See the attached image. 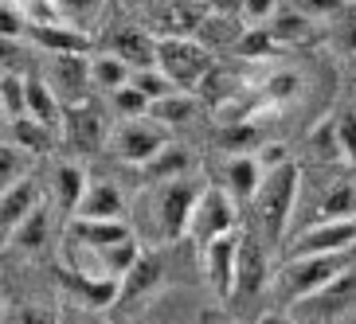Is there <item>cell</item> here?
<instances>
[{
    "mask_svg": "<svg viewBox=\"0 0 356 324\" xmlns=\"http://www.w3.org/2000/svg\"><path fill=\"white\" fill-rule=\"evenodd\" d=\"M200 188H204V180H196V176H177V180H161V184H145V191L137 199L141 223L134 227V235L141 242H149V246L180 242Z\"/></svg>",
    "mask_w": 356,
    "mask_h": 324,
    "instance_id": "1",
    "label": "cell"
},
{
    "mask_svg": "<svg viewBox=\"0 0 356 324\" xmlns=\"http://www.w3.org/2000/svg\"><path fill=\"white\" fill-rule=\"evenodd\" d=\"M298 196H302V164L286 160V164L262 172V184L251 199L254 211V235L266 242V250H278L290 235L293 211H298Z\"/></svg>",
    "mask_w": 356,
    "mask_h": 324,
    "instance_id": "2",
    "label": "cell"
},
{
    "mask_svg": "<svg viewBox=\"0 0 356 324\" xmlns=\"http://www.w3.org/2000/svg\"><path fill=\"white\" fill-rule=\"evenodd\" d=\"M356 266V246L353 250H337V254H293V258H282L270 273V293L274 301L290 309L293 301L309 297L314 289H321L325 282H333L341 270Z\"/></svg>",
    "mask_w": 356,
    "mask_h": 324,
    "instance_id": "3",
    "label": "cell"
},
{
    "mask_svg": "<svg viewBox=\"0 0 356 324\" xmlns=\"http://www.w3.org/2000/svg\"><path fill=\"white\" fill-rule=\"evenodd\" d=\"M153 67L177 90H200V86L208 83V74L216 71V55L196 35H157V59H153Z\"/></svg>",
    "mask_w": 356,
    "mask_h": 324,
    "instance_id": "4",
    "label": "cell"
},
{
    "mask_svg": "<svg viewBox=\"0 0 356 324\" xmlns=\"http://www.w3.org/2000/svg\"><path fill=\"white\" fill-rule=\"evenodd\" d=\"M356 309V266L341 270L333 282H325L321 289H314L309 297L293 301L286 313L298 324H341Z\"/></svg>",
    "mask_w": 356,
    "mask_h": 324,
    "instance_id": "5",
    "label": "cell"
},
{
    "mask_svg": "<svg viewBox=\"0 0 356 324\" xmlns=\"http://www.w3.org/2000/svg\"><path fill=\"white\" fill-rule=\"evenodd\" d=\"M239 227V203L227 196L223 188L216 184H204L192 203V215H188V227H184V239L192 246H204V242L220 239V235H231V230Z\"/></svg>",
    "mask_w": 356,
    "mask_h": 324,
    "instance_id": "6",
    "label": "cell"
},
{
    "mask_svg": "<svg viewBox=\"0 0 356 324\" xmlns=\"http://www.w3.org/2000/svg\"><path fill=\"white\" fill-rule=\"evenodd\" d=\"M165 145H168V129H161L153 117H122V121L110 129V137H106L110 157H118L129 168L149 164Z\"/></svg>",
    "mask_w": 356,
    "mask_h": 324,
    "instance_id": "7",
    "label": "cell"
},
{
    "mask_svg": "<svg viewBox=\"0 0 356 324\" xmlns=\"http://www.w3.org/2000/svg\"><path fill=\"white\" fill-rule=\"evenodd\" d=\"M165 278H168V266H165L161 246H141V254L134 258V266L118 278L114 309H141L145 301H153V297L165 289Z\"/></svg>",
    "mask_w": 356,
    "mask_h": 324,
    "instance_id": "8",
    "label": "cell"
},
{
    "mask_svg": "<svg viewBox=\"0 0 356 324\" xmlns=\"http://www.w3.org/2000/svg\"><path fill=\"white\" fill-rule=\"evenodd\" d=\"M270 250L266 242L254 235V227H239V254H235V285H231V301H251L270 289ZM227 301V305H231Z\"/></svg>",
    "mask_w": 356,
    "mask_h": 324,
    "instance_id": "9",
    "label": "cell"
},
{
    "mask_svg": "<svg viewBox=\"0 0 356 324\" xmlns=\"http://www.w3.org/2000/svg\"><path fill=\"white\" fill-rule=\"evenodd\" d=\"M356 246V219H317L293 235V242L282 246V258L293 254H337Z\"/></svg>",
    "mask_w": 356,
    "mask_h": 324,
    "instance_id": "10",
    "label": "cell"
},
{
    "mask_svg": "<svg viewBox=\"0 0 356 324\" xmlns=\"http://www.w3.org/2000/svg\"><path fill=\"white\" fill-rule=\"evenodd\" d=\"M43 83L55 90L63 105H79L90 98V71H86V55H47L43 63Z\"/></svg>",
    "mask_w": 356,
    "mask_h": 324,
    "instance_id": "11",
    "label": "cell"
},
{
    "mask_svg": "<svg viewBox=\"0 0 356 324\" xmlns=\"http://www.w3.org/2000/svg\"><path fill=\"white\" fill-rule=\"evenodd\" d=\"M106 137H110V126H106V117L90 105V98L79 105H63L59 141H67L79 153H98V148H106Z\"/></svg>",
    "mask_w": 356,
    "mask_h": 324,
    "instance_id": "12",
    "label": "cell"
},
{
    "mask_svg": "<svg viewBox=\"0 0 356 324\" xmlns=\"http://www.w3.org/2000/svg\"><path fill=\"white\" fill-rule=\"evenodd\" d=\"M235 254H239V227L231 235H220L200 246V262H204V278H208L216 301H231V285H235Z\"/></svg>",
    "mask_w": 356,
    "mask_h": 324,
    "instance_id": "13",
    "label": "cell"
},
{
    "mask_svg": "<svg viewBox=\"0 0 356 324\" xmlns=\"http://www.w3.org/2000/svg\"><path fill=\"white\" fill-rule=\"evenodd\" d=\"M59 285H63V305H74V309L106 313L118 301V278H95V273L59 270Z\"/></svg>",
    "mask_w": 356,
    "mask_h": 324,
    "instance_id": "14",
    "label": "cell"
},
{
    "mask_svg": "<svg viewBox=\"0 0 356 324\" xmlns=\"http://www.w3.org/2000/svg\"><path fill=\"white\" fill-rule=\"evenodd\" d=\"M24 40L32 43V51H40V55H90V51H95L90 32L74 28V24H63V20L28 24Z\"/></svg>",
    "mask_w": 356,
    "mask_h": 324,
    "instance_id": "15",
    "label": "cell"
},
{
    "mask_svg": "<svg viewBox=\"0 0 356 324\" xmlns=\"http://www.w3.org/2000/svg\"><path fill=\"white\" fill-rule=\"evenodd\" d=\"M71 215H79V219H126V215H129V199L122 196L118 184L90 176Z\"/></svg>",
    "mask_w": 356,
    "mask_h": 324,
    "instance_id": "16",
    "label": "cell"
},
{
    "mask_svg": "<svg viewBox=\"0 0 356 324\" xmlns=\"http://www.w3.org/2000/svg\"><path fill=\"white\" fill-rule=\"evenodd\" d=\"M51 230H55L51 207L40 199V203H35V207L28 211L20 223H16V227H12L4 239H8V246H12L16 254H28V258H35V254H43L47 246H51Z\"/></svg>",
    "mask_w": 356,
    "mask_h": 324,
    "instance_id": "17",
    "label": "cell"
},
{
    "mask_svg": "<svg viewBox=\"0 0 356 324\" xmlns=\"http://www.w3.org/2000/svg\"><path fill=\"white\" fill-rule=\"evenodd\" d=\"M259 184H262V168H259V160H254V153H231L227 164H223V184L220 188L227 191L239 207H251Z\"/></svg>",
    "mask_w": 356,
    "mask_h": 324,
    "instance_id": "18",
    "label": "cell"
},
{
    "mask_svg": "<svg viewBox=\"0 0 356 324\" xmlns=\"http://www.w3.org/2000/svg\"><path fill=\"white\" fill-rule=\"evenodd\" d=\"M40 199H43V188H40V176H35V172H28V176H20L12 188H4L0 191V230L8 235Z\"/></svg>",
    "mask_w": 356,
    "mask_h": 324,
    "instance_id": "19",
    "label": "cell"
},
{
    "mask_svg": "<svg viewBox=\"0 0 356 324\" xmlns=\"http://www.w3.org/2000/svg\"><path fill=\"white\" fill-rule=\"evenodd\" d=\"M12 141L16 148H24L32 160H40V157H51L55 153V141H59V129H51V126H43V121H35V117H12L8 121V133H4Z\"/></svg>",
    "mask_w": 356,
    "mask_h": 324,
    "instance_id": "20",
    "label": "cell"
},
{
    "mask_svg": "<svg viewBox=\"0 0 356 324\" xmlns=\"http://www.w3.org/2000/svg\"><path fill=\"white\" fill-rule=\"evenodd\" d=\"M24 114L51 129H59V121H63V102L55 98L51 86L43 83V74H28L24 78Z\"/></svg>",
    "mask_w": 356,
    "mask_h": 324,
    "instance_id": "21",
    "label": "cell"
},
{
    "mask_svg": "<svg viewBox=\"0 0 356 324\" xmlns=\"http://www.w3.org/2000/svg\"><path fill=\"white\" fill-rule=\"evenodd\" d=\"M192 168H196V157H192V148L177 145V141H168L161 148L157 157L141 164L137 172L145 176V184H161V180H177V176H192Z\"/></svg>",
    "mask_w": 356,
    "mask_h": 324,
    "instance_id": "22",
    "label": "cell"
},
{
    "mask_svg": "<svg viewBox=\"0 0 356 324\" xmlns=\"http://www.w3.org/2000/svg\"><path fill=\"white\" fill-rule=\"evenodd\" d=\"M196 110H200L196 90H172V94H165V98H153L145 117H153L161 129H177V126H184V121H192Z\"/></svg>",
    "mask_w": 356,
    "mask_h": 324,
    "instance_id": "23",
    "label": "cell"
},
{
    "mask_svg": "<svg viewBox=\"0 0 356 324\" xmlns=\"http://www.w3.org/2000/svg\"><path fill=\"white\" fill-rule=\"evenodd\" d=\"M110 51H114L129 71H141V67H153V59H157V35L141 32V28H126V32L114 35Z\"/></svg>",
    "mask_w": 356,
    "mask_h": 324,
    "instance_id": "24",
    "label": "cell"
},
{
    "mask_svg": "<svg viewBox=\"0 0 356 324\" xmlns=\"http://www.w3.org/2000/svg\"><path fill=\"white\" fill-rule=\"evenodd\" d=\"M262 28L274 35V43H278V47H290V43H305V40H309V35H314V28H317V20H309V16H305V12H298L293 4H282V8L274 12Z\"/></svg>",
    "mask_w": 356,
    "mask_h": 324,
    "instance_id": "25",
    "label": "cell"
},
{
    "mask_svg": "<svg viewBox=\"0 0 356 324\" xmlns=\"http://www.w3.org/2000/svg\"><path fill=\"white\" fill-rule=\"evenodd\" d=\"M86 71H90V90H102V94L129 83V67L114 51H90L86 55Z\"/></svg>",
    "mask_w": 356,
    "mask_h": 324,
    "instance_id": "26",
    "label": "cell"
},
{
    "mask_svg": "<svg viewBox=\"0 0 356 324\" xmlns=\"http://www.w3.org/2000/svg\"><path fill=\"white\" fill-rule=\"evenodd\" d=\"M317 219H356V184L353 180H337L333 188L317 199Z\"/></svg>",
    "mask_w": 356,
    "mask_h": 324,
    "instance_id": "27",
    "label": "cell"
},
{
    "mask_svg": "<svg viewBox=\"0 0 356 324\" xmlns=\"http://www.w3.org/2000/svg\"><path fill=\"white\" fill-rule=\"evenodd\" d=\"M86 168L74 164V160H63V164L55 168V203L63 207V215H71L74 203H79V196H83L86 188Z\"/></svg>",
    "mask_w": 356,
    "mask_h": 324,
    "instance_id": "28",
    "label": "cell"
},
{
    "mask_svg": "<svg viewBox=\"0 0 356 324\" xmlns=\"http://www.w3.org/2000/svg\"><path fill=\"white\" fill-rule=\"evenodd\" d=\"M55 16L63 24H74V28H83V32H90L98 20H102V8L106 0H51Z\"/></svg>",
    "mask_w": 356,
    "mask_h": 324,
    "instance_id": "29",
    "label": "cell"
},
{
    "mask_svg": "<svg viewBox=\"0 0 356 324\" xmlns=\"http://www.w3.org/2000/svg\"><path fill=\"white\" fill-rule=\"evenodd\" d=\"M220 145L227 148V157L231 153H254V148L262 145V133L251 117H247V121H227V126L220 129Z\"/></svg>",
    "mask_w": 356,
    "mask_h": 324,
    "instance_id": "30",
    "label": "cell"
},
{
    "mask_svg": "<svg viewBox=\"0 0 356 324\" xmlns=\"http://www.w3.org/2000/svg\"><path fill=\"white\" fill-rule=\"evenodd\" d=\"M32 172V157L24 153V148H16L8 141V137H0V191L12 188L20 176H28Z\"/></svg>",
    "mask_w": 356,
    "mask_h": 324,
    "instance_id": "31",
    "label": "cell"
},
{
    "mask_svg": "<svg viewBox=\"0 0 356 324\" xmlns=\"http://www.w3.org/2000/svg\"><path fill=\"white\" fill-rule=\"evenodd\" d=\"M305 148H309V157H314V160H321V164H333V160H341L333 117H325V121H317V126L309 129V137H305Z\"/></svg>",
    "mask_w": 356,
    "mask_h": 324,
    "instance_id": "32",
    "label": "cell"
},
{
    "mask_svg": "<svg viewBox=\"0 0 356 324\" xmlns=\"http://www.w3.org/2000/svg\"><path fill=\"white\" fill-rule=\"evenodd\" d=\"M28 55H32L28 40L0 35V74H28Z\"/></svg>",
    "mask_w": 356,
    "mask_h": 324,
    "instance_id": "33",
    "label": "cell"
},
{
    "mask_svg": "<svg viewBox=\"0 0 356 324\" xmlns=\"http://www.w3.org/2000/svg\"><path fill=\"white\" fill-rule=\"evenodd\" d=\"M110 102H114V114H118V121L122 117H145V110H149V98L137 90V86H118V90H110Z\"/></svg>",
    "mask_w": 356,
    "mask_h": 324,
    "instance_id": "34",
    "label": "cell"
},
{
    "mask_svg": "<svg viewBox=\"0 0 356 324\" xmlns=\"http://www.w3.org/2000/svg\"><path fill=\"white\" fill-rule=\"evenodd\" d=\"M129 86H137L141 94L153 102V98H165V94H172L177 86L168 83L165 74L157 71V67H141V71H129Z\"/></svg>",
    "mask_w": 356,
    "mask_h": 324,
    "instance_id": "35",
    "label": "cell"
},
{
    "mask_svg": "<svg viewBox=\"0 0 356 324\" xmlns=\"http://www.w3.org/2000/svg\"><path fill=\"white\" fill-rule=\"evenodd\" d=\"M337 129V148H341V160L345 164H356V110H341L333 117Z\"/></svg>",
    "mask_w": 356,
    "mask_h": 324,
    "instance_id": "36",
    "label": "cell"
},
{
    "mask_svg": "<svg viewBox=\"0 0 356 324\" xmlns=\"http://www.w3.org/2000/svg\"><path fill=\"white\" fill-rule=\"evenodd\" d=\"M8 324H59V305L55 301H28L12 309Z\"/></svg>",
    "mask_w": 356,
    "mask_h": 324,
    "instance_id": "37",
    "label": "cell"
},
{
    "mask_svg": "<svg viewBox=\"0 0 356 324\" xmlns=\"http://www.w3.org/2000/svg\"><path fill=\"white\" fill-rule=\"evenodd\" d=\"M24 78L28 74H0V110L12 117H24Z\"/></svg>",
    "mask_w": 356,
    "mask_h": 324,
    "instance_id": "38",
    "label": "cell"
},
{
    "mask_svg": "<svg viewBox=\"0 0 356 324\" xmlns=\"http://www.w3.org/2000/svg\"><path fill=\"white\" fill-rule=\"evenodd\" d=\"M333 35H337V47L345 55H356V4H348L341 16H333Z\"/></svg>",
    "mask_w": 356,
    "mask_h": 324,
    "instance_id": "39",
    "label": "cell"
},
{
    "mask_svg": "<svg viewBox=\"0 0 356 324\" xmlns=\"http://www.w3.org/2000/svg\"><path fill=\"white\" fill-rule=\"evenodd\" d=\"M4 4H12V8L24 16V24H51L59 20L51 8V0H4Z\"/></svg>",
    "mask_w": 356,
    "mask_h": 324,
    "instance_id": "40",
    "label": "cell"
},
{
    "mask_svg": "<svg viewBox=\"0 0 356 324\" xmlns=\"http://www.w3.org/2000/svg\"><path fill=\"white\" fill-rule=\"evenodd\" d=\"M293 8L305 12L309 20H333V16H341V12L348 8V0H293Z\"/></svg>",
    "mask_w": 356,
    "mask_h": 324,
    "instance_id": "41",
    "label": "cell"
},
{
    "mask_svg": "<svg viewBox=\"0 0 356 324\" xmlns=\"http://www.w3.org/2000/svg\"><path fill=\"white\" fill-rule=\"evenodd\" d=\"M298 86H302V78L290 71H278L266 78V102H290L293 94H298Z\"/></svg>",
    "mask_w": 356,
    "mask_h": 324,
    "instance_id": "42",
    "label": "cell"
},
{
    "mask_svg": "<svg viewBox=\"0 0 356 324\" xmlns=\"http://www.w3.org/2000/svg\"><path fill=\"white\" fill-rule=\"evenodd\" d=\"M278 8H282V0H239V20L243 24H266Z\"/></svg>",
    "mask_w": 356,
    "mask_h": 324,
    "instance_id": "43",
    "label": "cell"
},
{
    "mask_svg": "<svg viewBox=\"0 0 356 324\" xmlns=\"http://www.w3.org/2000/svg\"><path fill=\"white\" fill-rule=\"evenodd\" d=\"M254 160H259L262 172H270V168H278V164L290 160V148H286L282 141H262V145L254 148Z\"/></svg>",
    "mask_w": 356,
    "mask_h": 324,
    "instance_id": "44",
    "label": "cell"
},
{
    "mask_svg": "<svg viewBox=\"0 0 356 324\" xmlns=\"http://www.w3.org/2000/svg\"><path fill=\"white\" fill-rule=\"evenodd\" d=\"M24 32H28L24 16L12 8V4H4V0H0V35H16V40H24Z\"/></svg>",
    "mask_w": 356,
    "mask_h": 324,
    "instance_id": "45",
    "label": "cell"
},
{
    "mask_svg": "<svg viewBox=\"0 0 356 324\" xmlns=\"http://www.w3.org/2000/svg\"><path fill=\"white\" fill-rule=\"evenodd\" d=\"M59 324H106V321H102V313H90V309L59 305Z\"/></svg>",
    "mask_w": 356,
    "mask_h": 324,
    "instance_id": "46",
    "label": "cell"
},
{
    "mask_svg": "<svg viewBox=\"0 0 356 324\" xmlns=\"http://www.w3.org/2000/svg\"><path fill=\"white\" fill-rule=\"evenodd\" d=\"M204 4L216 16H239V0H204Z\"/></svg>",
    "mask_w": 356,
    "mask_h": 324,
    "instance_id": "47",
    "label": "cell"
},
{
    "mask_svg": "<svg viewBox=\"0 0 356 324\" xmlns=\"http://www.w3.org/2000/svg\"><path fill=\"white\" fill-rule=\"evenodd\" d=\"M254 324H298V321H293V316L286 313V309H270V313H262Z\"/></svg>",
    "mask_w": 356,
    "mask_h": 324,
    "instance_id": "48",
    "label": "cell"
},
{
    "mask_svg": "<svg viewBox=\"0 0 356 324\" xmlns=\"http://www.w3.org/2000/svg\"><path fill=\"white\" fill-rule=\"evenodd\" d=\"M200 321H204V324H243V321H235L231 313H223V309H216V313H204Z\"/></svg>",
    "mask_w": 356,
    "mask_h": 324,
    "instance_id": "49",
    "label": "cell"
},
{
    "mask_svg": "<svg viewBox=\"0 0 356 324\" xmlns=\"http://www.w3.org/2000/svg\"><path fill=\"white\" fill-rule=\"evenodd\" d=\"M8 133V114H4V110H0V137Z\"/></svg>",
    "mask_w": 356,
    "mask_h": 324,
    "instance_id": "50",
    "label": "cell"
},
{
    "mask_svg": "<svg viewBox=\"0 0 356 324\" xmlns=\"http://www.w3.org/2000/svg\"><path fill=\"white\" fill-rule=\"evenodd\" d=\"M0 305H4V301H0ZM0 313H4V309H0Z\"/></svg>",
    "mask_w": 356,
    "mask_h": 324,
    "instance_id": "51",
    "label": "cell"
}]
</instances>
